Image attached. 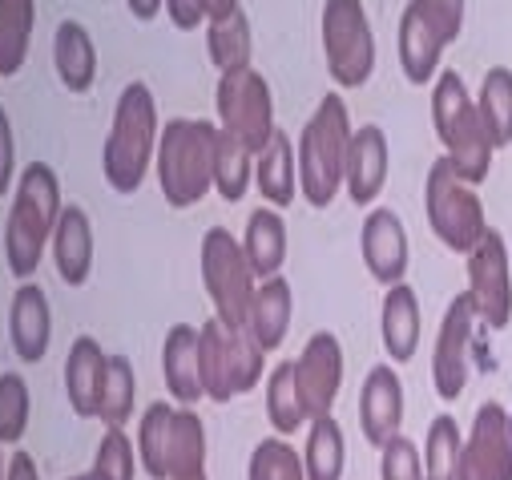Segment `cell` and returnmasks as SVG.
I'll use <instances>...</instances> for the list:
<instances>
[{"instance_id":"6da1fadb","label":"cell","mask_w":512,"mask_h":480,"mask_svg":"<svg viewBox=\"0 0 512 480\" xmlns=\"http://www.w3.org/2000/svg\"><path fill=\"white\" fill-rule=\"evenodd\" d=\"M158 150V105L146 81H130L113 105V126L101 150L105 182L117 194H138Z\"/></svg>"},{"instance_id":"7a4b0ae2","label":"cell","mask_w":512,"mask_h":480,"mask_svg":"<svg viewBox=\"0 0 512 480\" xmlns=\"http://www.w3.org/2000/svg\"><path fill=\"white\" fill-rule=\"evenodd\" d=\"M214 146L218 126L202 122V117H174L158 130L154 170L162 198L174 210H190L214 190Z\"/></svg>"},{"instance_id":"3957f363","label":"cell","mask_w":512,"mask_h":480,"mask_svg":"<svg viewBox=\"0 0 512 480\" xmlns=\"http://www.w3.org/2000/svg\"><path fill=\"white\" fill-rule=\"evenodd\" d=\"M57 214H61V182L53 166L29 162L13 190V210L5 222V263L21 283L37 275L41 255L57 226Z\"/></svg>"},{"instance_id":"277c9868","label":"cell","mask_w":512,"mask_h":480,"mask_svg":"<svg viewBox=\"0 0 512 480\" xmlns=\"http://www.w3.org/2000/svg\"><path fill=\"white\" fill-rule=\"evenodd\" d=\"M347 142H351V117H347V101L339 93H323V101L315 105L311 122L299 134V194L315 206L327 210L335 202V194L343 190V158H347Z\"/></svg>"},{"instance_id":"5b68a950","label":"cell","mask_w":512,"mask_h":480,"mask_svg":"<svg viewBox=\"0 0 512 480\" xmlns=\"http://www.w3.org/2000/svg\"><path fill=\"white\" fill-rule=\"evenodd\" d=\"M432 126H436V138L444 146V158L448 166L468 182V186H480L492 170V142L480 126V113H476V101L464 85V77L456 69H444L436 77V89H432Z\"/></svg>"},{"instance_id":"8992f818","label":"cell","mask_w":512,"mask_h":480,"mask_svg":"<svg viewBox=\"0 0 512 480\" xmlns=\"http://www.w3.org/2000/svg\"><path fill=\"white\" fill-rule=\"evenodd\" d=\"M424 210H428V226L440 243L452 251V255H468L488 222H484V202L476 194V186H468L452 166L448 158H436L432 170H428V182H424Z\"/></svg>"},{"instance_id":"52a82bcc","label":"cell","mask_w":512,"mask_h":480,"mask_svg":"<svg viewBox=\"0 0 512 480\" xmlns=\"http://www.w3.org/2000/svg\"><path fill=\"white\" fill-rule=\"evenodd\" d=\"M214 105H218V130L230 134L234 142H242L250 154H259V150L271 142V134L279 130V126H275V97H271V85H267V77L254 69V65L226 69V73L218 77Z\"/></svg>"},{"instance_id":"ba28073f","label":"cell","mask_w":512,"mask_h":480,"mask_svg":"<svg viewBox=\"0 0 512 480\" xmlns=\"http://www.w3.org/2000/svg\"><path fill=\"white\" fill-rule=\"evenodd\" d=\"M323 61L339 89H359L375 73V33L363 0H323Z\"/></svg>"},{"instance_id":"9c48e42d","label":"cell","mask_w":512,"mask_h":480,"mask_svg":"<svg viewBox=\"0 0 512 480\" xmlns=\"http://www.w3.org/2000/svg\"><path fill=\"white\" fill-rule=\"evenodd\" d=\"M254 283L259 279L242 255V243L226 226H210L202 234V287L214 303V319H222L226 327H242Z\"/></svg>"},{"instance_id":"30bf717a","label":"cell","mask_w":512,"mask_h":480,"mask_svg":"<svg viewBox=\"0 0 512 480\" xmlns=\"http://www.w3.org/2000/svg\"><path fill=\"white\" fill-rule=\"evenodd\" d=\"M468 299L476 307V319L488 327H508L512 319V267H508V243L496 226L484 230V238L468 251Z\"/></svg>"},{"instance_id":"8fae6325","label":"cell","mask_w":512,"mask_h":480,"mask_svg":"<svg viewBox=\"0 0 512 480\" xmlns=\"http://www.w3.org/2000/svg\"><path fill=\"white\" fill-rule=\"evenodd\" d=\"M456 480H512V440H508V408L484 400L472 416V428L460 448Z\"/></svg>"},{"instance_id":"7c38bea8","label":"cell","mask_w":512,"mask_h":480,"mask_svg":"<svg viewBox=\"0 0 512 480\" xmlns=\"http://www.w3.org/2000/svg\"><path fill=\"white\" fill-rule=\"evenodd\" d=\"M295 364V392H299V404H303V416L315 420V416H331L335 400H339V388H343V347L335 339V331H315L303 347Z\"/></svg>"},{"instance_id":"4fadbf2b","label":"cell","mask_w":512,"mask_h":480,"mask_svg":"<svg viewBox=\"0 0 512 480\" xmlns=\"http://www.w3.org/2000/svg\"><path fill=\"white\" fill-rule=\"evenodd\" d=\"M472 327H476V307H472L468 291H460L440 319V335H436V351H432V384H436L440 400H460V392L468 384Z\"/></svg>"},{"instance_id":"5bb4252c","label":"cell","mask_w":512,"mask_h":480,"mask_svg":"<svg viewBox=\"0 0 512 480\" xmlns=\"http://www.w3.org/2000/svg\"><path fill=\"white\" fill-rule=\"evenodd\" d=\"M359 251H363V263H367L375 283H383V287L404 283V275H408V230H404V218L396 210H388V206H375L363 218Z\"/></svg>"},{"instance_id":"9a60e30c","label":"cell","mask_w":512,"mask_h":480,"mask_svg":"<svg viewBox=\"0 0 512 480\" xmlns=\"http://www.w3.org/2000/svg\"><path fill=\"white\" fill-rule=\"evenodd\" d=\"M404 424V380L392 364H375L359 392V428L371 448H383L392 436H400Z\"/></svg>"},{"instance_id":"2e32d148","label":"cell","mask_w":512,"mask_h":480,"mask_svg":"<svg viewBox=\"0 0 512 480\" xmlns=\"http://www.w3.org/2000/svg\"><path fill=\"white\" fill-rule=\"evenodd\" d=\"M388 166H392V154H388V134L379 126H359L351 130V142H347V158H343V190L355 206H371L388 182Z\"/></svg>"},{"instance_id":"e0dca14e","label":"cell","mask_w":512,"mask_h":480,"mask_svg":"<svg viewBox=\"0 0 512 480\" xmlns=\"http://www.w3.org/2000/svg\"><path fill=\"white\" fill-rule=\"evenodd\" d=\"M49 339H53L49 295L33 279H25L13 295V307H9V343L25 364H41L45 351H49Z\"/></svg>"},{"instance_id":"ac0fdd59","label":"cell","mask_w":512,"mask_h":480,"mask_svg":"<svg viewBox=\"0 0 512 480\" xmlns=\"http://www.w3.org/2000/svg\"><path fill=\"white\" fill-rule=\"evenodd\" d=\"M291 311H295L291 283L283 275H271V279L254 283V295H250V307H246V323L242 327L250 331V339L259 343L263 351H275L287 339Z\"/></svg>"},{"instance_id":"d6986e66","label":"cell","mask_w":512,"mask_h":480,"mask_svg":"<svg viewBox=\"0 0 512 480\" xmlns=\"http://www.w3.org/2000/svg\"><path fill=\"white\" fill-rule=\"evenodd\" d=\"M53 263L65 287H81L93 271V222L81 206H61L53 226Z\"/></svg>"},{"instance_id":"ffe728a7","label":"cell","mask_w":512,"mask_h":480,"mask_svg":"<svg viewBox=\"0 0 512 480\" xmlns=\"http://www.w3.org/2000/svg\"><path fill=\"white\" fill-rule=\"evenodd\" d=\"M444 37L436 33V25L424 17V9L416 0L404 5V17H400V69L412 85H428L440 69V57H444Z\"/></svg>"},{"instance_id":"44dd1931","label":"cell","mask_w":512,"mask_h":480,"mask_svg":"<svg viewBox=\"0 0 512 480\" xmlns=\"http://www.w3.org/2000/svg\"><path fill=\"white\" fill-rule=\"evenodd\" d=\"M420 299L408 283H392L383 295V311H379V335H383V351H388L392 364H408L420 347Z\"/></svg>"},{"instance_id":"7402d4cb","label":"cell","mask_w":512,"mask_h":480,"mask_svg":"<svg viewBox=\"0 0 512 480\" xmlns=\"http://www.w3.org/2000/svg\"><path fill=\"white\" fill-rule=\"evenodd\" d=\"M162 376L170 396L182 408H194L202 400V372H198V327L174 323L162 343Z\"/></svg>"},{"instance_id":"603a6c76","label":"cell","mask_w":512,"mask_h":480,"mask_svg":"<svg viewBox=\"0 0 512 480\" xmlns=\"http://www.w3.org/2000/svg\"><path fill=\"white\" fill-rule=\"evenodd\" d=\"M101 372H105V347L93 335H77L69 355H65V396H69L73 416L97 420Z\"/></svg>"},{"instance_id":"cb8c5ba5","label":"cell","mask_w":512,"mask_h":480,"mask_svg":"<svg viewBox=\"0 0 512 480\" xmlns=\"http://www.w3.org/2000/svg\"><path fill=\"white\" fill-rule=\"evenodd\" d=\"M242 255L254 271V279H271L283 271L287 263V222L275 206H259L246 218V234H242Z\"/></svg>"},{"instance_id":"d4e9b609","label":"cell","mask_w":512,"mask_h":480,"mask_svg":"<svg viewBox=\"0 0 512 480\" xmlns=\"http://www.w3.org/2000/svg\"><path fill=\"white\" fill-rule=\"evenodd\" d=\"M254 182H259V194L275 210L295 202V194H299V166H295V146H291L287 130H275L271 142L254 154Z\"/></svg>"},{"instance_id":"484cf974","label":"cell","mask_w":512,"mask_h":480,"mask_svg":"<svg viewBox=\"0 0 512 480\" xmlns=\"http://www.w3.org/2000/svg\"><path fill=\"white\" fill-rule=\"evenodd\" d=\"M53 65L69 93H89L97 81V49L81 21H61L53 33Z\"/></svg>"},{"instance_id":"4316f807","label":"cell","mask_w":512,"mask_h":480,"mask_svg":"<svg viewBox=\"0 0 512 480\" xmlns=\"http://www.w3.org/2000/svg\"><path fill=\"white\" fill-rule=\"evenodd\" d=\"M134 400H138V376L130 355H105V372H101V392H97V420L105 428H125L134 416Z\"/></svg>"},{"instance_id":"83f0119b","label":"cell","mask_w":512,"mask_h":480,"mask_svg":"<svg viewBox=\"0 0 512 480\" xmlns=\"http://www.w3.org/2000/svg\"><path fill=\"white\" fill-rule=\"evenodd\" d=\"M480 126L492 142V150L512 146V69L508 65H492L480 81V93L472 97Z\"/></svg>"},{"instance_id":"f1b7e54d","label":"cell","mask_w":512,"mask_h":480,"mask_svg":"<svg viewBox=\"0 0 512 480\" xmlns=\"http://www.w3.org/2000/svg\"><path fill=\"white\" fill-rule=\"evenodd\" d=\"M206 472V424L194 408H174L170 424V448H166V480L198 476Z\"/></svg>"},{"instance_id":"f546056e","label":"cell","mask_w":512,"mask_h":480,"mask_svg":"<svg viewBox=\"0 0 512 480\" xmlns=\"http://www.w3.org/2000/svg\"><path fill=\"white\" fill-rule=\"evenodd\" d=\"M307 444H303V472L307 480H343L347 464V440L335 416H315L307 420Z\"/></svg>"},{"instance_id":"4dcf8cb0","label":"cell","mask_w":512,"mask_h":480,"mask_svg":"<svg viewBox=\"0 0 512 480\" xmlns=\"http://www.w3.org/2000/svg\"><path fill=\"white\" fill-rule=\"evenodd\" d=\"M198 372H202V396H210L214 404L234 400L230 359H226V323L222 319H206L198 327Z\"/></svg>"},{"instance_id":"1f68e13d","label":"cell","mask_w":512,"mask_h":480,"mask_svg":"<svg viewBox=\"0 0 512 480\" xmlns=\"http://www.w3.org/2000/svg\"><path fill=\"white\" fill-rule=\"evenodd\" d=\"M206 49H210V61L218 65V73L250 65L254 41H250V17L242 13V5H238L234 13L210 21V29H206Z\"/></svg>"},{"instance_id":"d6a6232c","label":"cell","mask_w":512,"mask_h":480,"mask_svg":"<svg viewBox=\"0 0 512 480\" xmlns=\"http://www.w3.org/2000/svg\"><path fill=\"white\" fill-rule=\"evenodd\" d=\"M33 17H37V0L0 5V77L21 73L33 41Z\"/></svg>"},{"instance_id":"836d02e7","label":"cell","mask_w":512,"mask_h":480,"mask_svg":"<svg viewBox=\"0 0 512 480\" xmlns=\"http://www.w3.org/2000/svg\"><path fill=\"white\" fill-rule=\"evenodd\" d=\"M254 182V154L234 142L230 134L218 130V146H214V190L226 198V202H242L246 190Z\"/></svg>"},{"instance_id":"e575fe53","label":"cell","mask_w":512,"mask_h":480,"mask_svg":"<svg viewBox=\"0 0 512 480\" xmlns=\"http://www.w3.org/2000/svg\"><path fill=\"white\" fill-rule=\"evenodd\" d=\"M170 424H174V404L158 400L146 408L142 424H138V460L146 468L150 480H166V448H170Z\"/></svg>"},{"instance_id":"d590c367","label":"cell","mask_w":512,"mask_h":480,"mask_svg":"<svg viewBox=\"0 0 512 480\" xmlns=\"http://www.w3.org/2000/svg\"><path fill=\"white\" fill-rule=\"evenodd\" d=\"M267 416H271V424H275V432L283 440L295 436L307 424L303 404H299V392H295V364H291V359L275 364V372L267 376Z\"/></svg>"},{"instance_id":"8d00e7d4","label":"cell","mask_w":512,"mask_h":480,"mask_svg":"<svg viewBox=\"0 0 512 480\" xmlns=\"http://www.w3.org/2000/svg\"><path fill=\"white\" fill-rule=\"evenodd\" d=\"M460 448H464V436H460V424L452 416H436L428 424V440H424V480H456V464H460Z\"/></svg>"},{"instance_id":"74e56055","label":"cell","mask_w":512,"mask_h":480,"mask_svg":"<svg viewBox=\"0 0 512 480\" xmlns=\"http://www.w3.org/2000/svg\"><path fill=\"white\" fill-rule=\"evenodd\" d=\"M246 480H307L299 448H291V440H283V436L259 440L250 452V464H246Z\"/></svg>"},{"instance_id":"f35d334b","label":"cell","mask_w":512,"mask_h":480,"mask_svg":"<svg viewBox=\"0 0 512 480\" xmlns=\"http://www.w3.org/2000/svg\"><path fill=\"white\" fill-rule=\"evenodd\" d=\"M226 359H230V388L234 396L254 392L267 368V351L250 339L246 327H226Z\"/></svg>"},{"instance_id":"ab89813d","label":"cell","mask_w":512,"mask_h":480,"mask_svg":"<svg viewBox=\"0 0 512 480\" xmlns=\"http://www.w3.org/2000/svg\"><path fill=\"white\" fill-rule=\"evenodd\" d=\"M89 472L101 476V480H134V472H138V452H134V440L125 436V428H105Z\"/></svg>"},{"instance_id":"60d3db41","label":"cell","mask_w":512,"mask_h":480,"mask_svg":"<svg viewBox=\"0 0 512 480\" xmlns=\"http://www.w3.org/2000/svg\"><path fill=\"white\" fill-rule=\"evenodd\" d=\"M29 428V384L17 372L0 376V444H17Z\"/></svg>"},{"instance_id":"b9f144b4","label":"cell","mask_w":512,"mask_h":480,"mask_svg":"<svg viewBox=\"0 0 512 480\" xmlns=\"http://www.w3.org/2000/svg\"><path fill=\"white\" fill-rule=\"evenodd\" d=\"M379 480H424V460H420V444L408 440L404 432L392 436L379 448Z\"/></svg>"},{"instance_id":"7bdbcfd3","label":"cell","mask_w":512,"mask_h":480,"mask_svg":"<svg viewBox=\"0 0 512 480\" xmlns=\"http://www.w3.org/2000/svg\"><path fill=\"white\" fill-rule=\"evenodd\" d=\"M424 9V17L436 25V33L444 37V45H452L464 29V0H416Z\"/></svg>"},{"instance_id":"ee69618b","label":"cell","mask_w":512,"mask_h":480,"mask_svg":"<svg viewBox=\"0 0 512 480\" xmlns=\"http://www.w3.org/2000/svg\"><path fill=\"white\" fill-rule=\"evenodd\" d=\"M13 174H17V138H13V122H9L5 105H0V198L9 194Z\"/></svg>"},{"instance_id":"f6af8a7d","label":"cell","mask_w":512,"mask_h":480,"mask_svg":"<svg viewBox=\"0 0 512 480\" xmlns=\"http://www.w3.org/2000/svg\"><path fill=\"white\" fill-rule=\"evenodd\" d=\"M162 5H166V13H170L174 29H182V33H190V29H198V25L206 21L202 0H162Z\"/></svg>"},{"instance_id":"bcb514c9","label":"cell","mask_w":512,"mask_h":480,"mask_svg":"<svg viewBox=\"0 0 512 480\" xmlns=\"http://www.w3.org/2000/svg\"><path fill=\"white\" fill-rule=\"evenodd\" d=\"M5 480H41V472H37V464H33L29 452H13L9 456V468H5Z\"/></svg>"},{"instance_id":"7dc6e473","label":"cell","mask_w":512,"mask_h":480,"mask_svg":"<svg viewBox=\"0 0 512 480\" xmlns=\"http://www.w3.org/2000/svg\"><path fill=\"white\" fill-rule=\"evenodd\" d=\"M130 5V13L138 17V21H154L158 13H162V0H125Z\"/></svg>"},{"instance_id":"c3c4849f","label":"cell","mask_w":512,"mask_h":480,"mask_svg":"<svg viewBox=\"0 0 512 480\" xmlns=\"http://www.w3.org/2000/svg\"><path fill=\"white\" fill-rule=\"evenodd\" d=\"M234 9H238V0H202V13H206V21H218V17L234 13Z\"/></svg>"},{"instance_id":"681fc988","label":"cell","mask_w":512,"mask_h":480,"mask_svg":"<svg viewBox=\"0 0 512 480\" xmlns=\"http://www.w3.org/2000/svg\"><path fill=\"white\" fill-rule=\"evenodd\" d=\"M0 480H5V444H0Z\"/></svg>"},{"instance_id":"f907efd6","label":"cell","mask_w":512,"mask_h":480,"mask_svg":"<svg viewBox=\"0 0 512 480\" xmlns=\"http://www.w3.org/2000/svg\"><path fill=\"white\" fill-rule=\"evenodd\" d=\"M69 480H101V476H93V472H81V476H69Z\"/></svg>"},{"instance_id":"816d5d0a","label":"cell","mask_w":512,"mask_h":480,"mask_svg":"<svg viewBox=\"0 0 512 480\" xmlns=\"http://www.w3.org/2000/svg\"><path fill=\"white\" fill-rule=\"evenodd\" d=\"M182 480H206V472H198V476H182Z\"/></svg>"},{"instance_id":"f5cc1de1","label":"cell","mask_w":512,"mask_h":480,"mask_svg":"<svg viewBox=\"0 0 512 480\" xmlns=\"http://www.w3.org/2000/svg\"><path fill=\"white\" fill-rule=\"evenodd\" d=\"M508 440H512V412H508Z\"/></svg>"},{"instance_id":"db71d44e","label":"cell","mask_w":512,"mask_h":480,"mask_svg":"<svg viewBox=\"0 0 512 480\" xmlns=\"http://www.w3.org/2000/svg\"><path fill=\"white\" fill-rule=\"evenodd\" d=\"M0 5H21V0H0Z\"/></svg>"}]
</instances>
